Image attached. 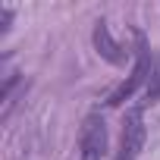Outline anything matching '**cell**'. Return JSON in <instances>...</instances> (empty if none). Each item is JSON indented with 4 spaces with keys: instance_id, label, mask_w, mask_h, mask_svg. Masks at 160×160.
Masks as SVG:
<instances>
[{
    "instance_id": "cell-1",
    "label": "cell",
    "mask_w": 160,
    "mask_h": 160,
    "mask_svg": "<svg viewBox=\"0 0 160 160\" xmlns=\"http://www.w3.org/2000/svg\"><path fill=\"white\" fill-rule=\"evenodd\" d=\"M78 151H82V160H104L107 157V122L101 116H88L82 122Z\"/></svg>"
},
{
    "instance_id": "cell-2",
    "label": "cell",
    "mask_w": 160,
    "mask_h": 160,
    "mask_svg": "<svg viewBox=\"0 0 160 160\" xmlns=\"http://www.w3.org/2000/svg\"><path fill=\"white\" fill-rule=\"evenodd\" d=\"M148 72H151V47H144L141 38H138V60H135V69H132V75H129V82H122V85L110 94V107L126 104L141 85H148Z\"/></svg>"
},
{
    "instance_id": "cell-3",
    "label": "cell",
    "mask_w": 160,
    "mask_h": 160,
    "mask_svg": "<svg viewBox=\"0 0 160 160\" xmlns=\"http://www.w3.org/2000/svg\"><path fill=\"white\" fill-rule=\"evenodd\" d=\"M144 148V116L141 110H129L122 122V141H119V157L116 160H135Z\"/></svg>"
},
{
    "instance_id": "cell-4",
    "label": "cell",
    "mask_w": 160,
    "mask_h": 160,
    "mask_svg": "<svg viewBox=\"0 0 160 160\" xmlns=\"http://www.w3.org/2000/svg\"><path fill=\"white\" fill-rule=\"evenodd\" d=\"M94 47H98V53H101L107 63H113V66H122V63H126V53H122L119 41L110 35L107 22H98V28H94Z\"/></svg>"
},
{
    "instance_id": "cell-5",
    "label": "cell",
    "mask_w": 160,
    "mask_h": 160,
    "mask_svg": "<svg viewBox=\"0 0 160 160\" xmlns=\"http://www.w3.org/2000/svg\"><path fill=\"white\" fill-rule=\"evenodd\" d=\"M160 98V53L151 50V72H148V85H144V101L154 104Z\"/></svg>"
},
{
    "instance_id": "cell-6",
    "label": "cell",
    "mask_w": 160,
    "mask_h": 160,
    "mask_svg": "<svg viewBox=\"0 0 160 160\" xmlns=\"http://www.w3.org/2000/svg\"><path fill=\"white\" fill-rule=\"evenodd\" d=\"M10 19H13V10L3 7V10H0V32H7V28H10Z\"/></svg>"
}]
</instances>
